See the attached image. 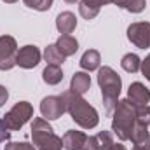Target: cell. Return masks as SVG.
<instances>
[{"label": "cell", "instance_id": "e0dca14e", "mask_svg": "<svg viewBox=\"0 0 150 150\" xmlns=\"http://www.w3.org/2000/svg\"><path fill=\"white\" fill-rule=\"evenodd\" d=\"M42 79H44L45 84L56 86V84H59L63 80V70L59 67H56V65H47L44 68V72H42Z\"/></svg>", "mask_w": 150, "mask_h": 150}, {"label": "cell", "instance_id": "3957f363", "mask_svg": "<svg viewBox=\"0 0 150 150\" xmlns=\"http://www.w3.org/2000/svg\"><path fill=\"white\" fill-rule=\"evenodd\" d=\"M136 124V108L129 100H120L112 113V131L120 142H127Z\"/></svg>", "mask_w": 150, "mask_h": 150}, {"label": "cell", "instance_id": "52a82bcc", "mask_svg": "<svg viewBox=\"0 0 150 150\" xmlns=\"http://www.w3.org/2000/svg\"><path fill=\"white\" fill-rule=\"evenodd\" d=\"M63 149L67 150H98L94 138L84 134L82 131L70 129L63 134Z\"/></svg>", "mask_w": 150, "mask_h": 150}, {"label": "cell", "instance_id": "ffe728a7", "mask_svg": "<svg viewBox=\"0 0 150 150\" xmlns=\"http://www.w3.org/2000/svg\"><path fill=\"white\" fill-rule=\"evenodd\" d=\"M93 138H94V143H96V149L98 150H108L115 143L113 142V134L110 131H100Z\"/></svg>", "mask_w": 150, "mask_h": 150}, {"label": "cell", "instance_id": "ac0fdd59", "mask_svg": "<svg viewBox=\"0 0 150 150\" xmlns=\"http://www.w3.org/2000/svg\"><path fill=\"white\" fill-rule=\"evenodd\" d=\"M44 59L47 61V65H56V67H61L63 63H65V56L59 52V49L56 47V44H51V45H47L45 47V51H44Z\"/></svg>", "mask_w": 150, "mask_h": 150}, {"label": "cell", "instance_id": "7c38bea8", "mask_svg": "<svg viewBox=\"0 0 150 150\" xmlns=\"http://www.w3.org/2000/svg\"><path fill=\"white\" fill-rule=\"evenodd\" d=\"M107 4H112V0H80L79 4V12L84 19L91 21L98 16L100 9Z\"/></svg>", "mask_w": 150, "mask_h": 150}, {"label": "cell", "instance_id": "9c48e42d", "mask_svg": "<svg viewBox=\"0 0 150 150\" xmlns=\"http://www.w3.org/2000/svg\"><path fill=\"white\" fill-rule=\"evenodd\" d=\"M67 112L61 96H45L40 101V113L45 120H56Z\"/></svg>", "mask_w": 150, "mask_h": 150}, {"label": "cell", "instance_id": "603a6c76", "mask_svg": "<svg viewBox=\"0 0 150 150\" xmlns=\"http://www.w3.org/2000/svg\"><path fill=\"white\" fill-rule=\"evenodd\" d=\"M23 2H25L26 7L35 9V11H40V12L49 11V9L52 7V0H23Z\"/></svg>", "mask_w": 150, "mask_h": 150}, {"label": "cell", "instance_id": "f1b7e54d", "mask_svg": "<svg viewBox=\"0 0 150 150\" xmlns=\"http://www.w3.org/2000/svg\"><path fill=\"white\" fill-rule=\"evenodd\" d=\"M7 100H9V91L4 86H0V107H4L7 103Z\"/></svg>", "mask_w": 150, "mask_h": 150}, {"label": "cell", "instance_id": "30bf717a", "mask_svg": "<svg viewBox=\"0 0 150 150\" xmlns=\"http://www.w3.org/2000/svg\"><path fill=\"white\" fill-rule=\"evenodd\" d=\"M40 51L35 45H25L21 49H18V56H16V65L25 68V70H30V68H35L38 63H40Z\"/></svg>", "mask_w": 150, "mask_h": 150}, {"label": "cell", "instance_id": "277c9868", "mask_svg": "<svg viewBox=\"0 0 150 150\" xmlns=\"http://www.w3.org/2000/svg\"><path fill=\"white\" fill-rule=\"evenodd\" d=\"M32 140L38 150H61L63 138L56 136L51 124L44 119L37 117L32 120Z\"/></svg>", "mask_w": 150, "mask_h": 150}, {"label": "cell", "instance_id": "ba28073f", "mask_svg": "<svg viewBox=\"0 0 150 150\" xmlns=\"http://www.w3.org/2000/svg\"><path fill=\"white\" fill-rule=\"evenodd\" d=\"M127 38L138 49H149L150 47V23L149 21L131 23L127 26Z\"/></svg>", "mask_w": 150, "mask_h": 150}, {"label": "cell", "instance_id": "7402d4cb", "mask_svg": "<svg viewBox=\"0 0 150 150\" xmlns=\"http://www.w3.org/2000/svg\"><path fill=\"white\" fill-rule=\"evenodd\" d=\"M145 7H147V0H126L122 9H126L133 14H138V12L145 11Z\"/></svg>", "mask_w": 150, "mask_h": 150}, {"label": "cell", "instance_id": "9a60e30c", "mask_svg": "<svg viewBox=\"0 0 150 150\" xmlns=\"http://www.w3.org/2000/svg\"><path fill=\"white\" fill-rule=\"evenodd\" d=\"M80 68L86 70V72H93V70H98L100 68V63H101V56L96 49H87L82 58H80Z\"/></svg>", "mask_w": 150, "mask_h": 150}, {"label": "cell", "instance_id": "5bb4252c", "mask_svg": "<svg viewBox=\"0 0 150 150\" xmlns=\"http://www.w3.org/2000/svg\"><path fill=\"white\" fill-rule=\"evenodd\" d=\"M91 87V77L86 72H75L72 80H70V91L75 94H86Z\"/></svg>", "mask_w": 150, "mask_h": 150}, {"label": "cell", "instance_id": "4316f807", "mask_svg": "<svg viewBox=\"0 0 150 150\" xmlns=\"http://www.w3.org/2000/svg\"><path fill=\"white\" fill-rule=\"evenodd\" d=\"M9 138H11V131L4 126V122L0 120V143H5V142H9Z\"/></svg>", "mask_w": 150, "mask_h": 150}, {"label": "cell", "instance_id": "cb8c5ba5", "mask_svg": "<svg viewBox=\"0 0 150 150\" xmlns=\"http://www.w3.org/2000/svg\"><path fill=\"white\" fill-rule=\"evenodd\" d=\"M136 122L142 126H147V127L150 126V105L136 108Z\"/></svg>", "mask_w": 150, "mask_h": 150}, {"label": "cell", "instance_id": "d6a6232c", "mask_svg": "<svg viewBox=\"0 0 150 150\" xmlns=\"http://www.w3.org/2000/svg\"><path fill=\"white\" fill-rule=\"evenodd\" d=\"M65 2H67V4H75L77 0H65Z\"/></svg>", "mask_w": 150, "mask_h": 150}, {"label": "cell", "instance_id": "7a4b0ae2", "mask_svg": "<svg viewBox=\"0 0 150 150\" xmlns=\"http://www.w3.org/2000/svg\"><path fill=\"white\" fill-rule=\"evenodd\" d=\"M98 84L101 89V96H103V105H105V112L107 115H112L117 103H119V94L122 89V80L119 74L110 68V67H101L98 70Z\"/></svg>", "mask_w": 150, "mask_h": 150}, {"label": "cell", "instance_id": "83f0119b", "mask_svg": "<svg viewBox=\"0 0 150 150\" xmlns=\"http://www.w3.org/2000/svg\"><path fill=\"white\" fill-rule=\"evenodd\" d=\"M133 150H150V136L147 140H143V142H140V143H136Z\"/></svg>", "mask_w": 150, "mask_h": 150}, {"label": "cell", "instance_id": "2e32d148", "mask_svg": "<svg viewBox=\"0 0 150 150\" xmlns=\"http://www.w3.org/2000/svg\"><path fill=\"white\" fill-rule=\"evenodd\" d=\"M56 47L59 49V52L68 58V56H74L79 49V42L77 38H74L72 35H61V37L56 40Z\"/></svg>", "mask_w": 150, "mask_h": 150}, {"label": "cell", "instance_id": "4fadbf2b", "mask_svg": "<svg viewBox=\"0 0 150 150\" xmlns=\"http://www.w3.org/2000/svg\"><path fill=\"white\" fill-rule=\"evenodd\" d=\"M56 28L59 33L63 35H70L77 28V18H75L74 12L70 11H65V12H59L58 18H56Z\"/></svg>", "mask_w": 150, "mask_h": 150}, {"label": "cell", "instance_id": "8fae6325", "mask_svg": "<svg viewBox=\"0 0 150 150\" xmlns=\"http://www.w3.org/2000/svg\"><path fill=\"white\" fill-rule=\"evenodd\" d=\"M127 100L134 108L145 107L150 101V91L142 84V82H133L127 89Z\"/></svg>", "mask_w": 150, "mask_h": 150}, {"label": "cell", "instance_id": "d4e9b609", "mask_svg": "<svg viewBox=\"0 0 150 150\" xmlns=\"http://www.w3.org/2000/svg\"><path fill=\"white\" fill-rule=\"evenodd\" d=\"M4 150H37V147L26 142H9Z\"/></svg>", "mask_w": 150, "mask_h": 150}, {"label": "cell", "instance_id": "1f68e13d", "mask_svg": "<svg viewBox=\"0 0 150 150\" xmlns=\"http://www.w3.org/2000/svg\"><path fill=\"white\" fill-rule=\"evenodd\" d=\"M2 2H5V4H16L18 0H2Z\"/></svg>", "mask_w": 150, "mask_h": 150}, {"label": "cell", "instance_id": "5b68a950", "mask_svg": "<svg viewBox=\"0 0 150 150\" xmlns=\"http://www.w3.org/2000/svg\"><path fill=\"white\" fill-rule=\"evenodd\" d=\"M32 119H33V107L28 101H18L2 117V122L9 131H19Z\"/></svg>", "mask_w": 150, "mask_h": 150}, {"label": "cell", "instance_id": "44dd1931", "mask_svg": "<svg viewBox=\"0 0 150 150\" xmlns=\"http://www.w3.org/2000/svg\"><path fill=\"white\" fill-rule=\"evenodd\" d=\"M150 136V133L147 131V126H142V124H134V127H133V131H131V136H129V140L136 145V143H140V142H143V140H147Z\"/></svg>", "mask_w": 150, "mask_h": 150}, {"label": "cell", "instance_id": "484cf974", "mask_svg": "<svg viewBox=\"0 0 150 150\" xmlns=\"http://www.w3.org/2000/svg\"><path fill=\"white\" fill-rule=\"evenodd\" d=\"M140 70H142V74L145 75V79L150 82V54L145 58V59H142V67H140Z\"/></svg>", "mask_w": 150, "mask_h": 150}, {"label": "cell", "instance_id": "4dcf8cb0", "mask_svg": "<svg viewBox=\"0 0 150 150\" xmlns=\"http://www.w3.org/2000/svg\"><path fill=\"white\" fill-rule=\"evenodd\" d=\"M124 2L126 0H112V4H115L117 7H124Z\"/></svg>", "mask_w": 150, "mask_h": 150}, {"label": "cell", "instance_id": "d6986e66", "mask_svg": "<svg viewBox=\"0 0 150 150\" xmlns=\"http://www.w3.org/2000/svg\"><path fill=\"white\" fill-rule=\"evenodd\" d=\"M120 67H122L127 74H136V72L140 70V67H142V59L138 58V54H134V52H127V54L122 56V59H120Z\"/></svg>", "mask_w": 150, "mask_h": 150}, {"label": "cell", "instance_id": "8992f818", "mask_svg": "<svg viewBox=\"0 0 150 150\" xmlns=\"http://www.w3.org/2000/svg\"><path fill=\"white\" fill-rule=\"evenodd\" d=\"M16 56H18V42L11 35L0 37V70L7 72L16 67Z\"/></svg>", "mask_w": 150, "mask_h": 150}, {"label": "cell", "instance_id": "f546056e", "mask_svg": "<svg viewBox=\"0 0 150 150\" xmlns=\"http://www.w3.org/2000/svg\"><path fill=\"white\" fill-rule=\"evenodd\" d=\"M108 150H127V149H126L122 143H113V145H112V147H110Z\"/></svg>", "mask_w": 150, "mask_h": 150}, {"label": "cell", "instance_id": "6da1fadb", "mask_svg": "<svg viewBox=\"0 0 150 150\" xmlns=\"http://www.w3.org/2000/svg\"><path fill=\"white\" fill-rule=\"evenodd\" d=\"M61 100L65 103L67 112L70 113V117L75 120V124H79L84 129H93V127L98 126L100 115L96 112V108L93 105H89L80 94L67 91V93L61 94Z\"/></svg>", "mask_w": 150, "mask_h": 150}]
</instances>
